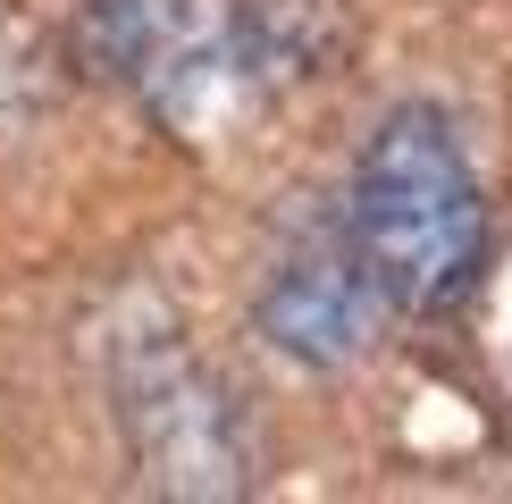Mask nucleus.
<instances>
[{
  "instance_id": "20e7f679",
  "label": "nucleus",
  "mask_w": 512,
  "mask_h": 504,
  "mask_svg": "<svg viewBox=\"0 0 512 504\" xmlns=\"http://www.w3.org/2000/svg\"><path fill=\"white\" fill-rule=\"evenodd\" d=\"M135 429H143V454L168 488H236L244 479V437H236V412L219 404L210 387H194L177 362H160L152 378H135Z\"/></svg>"
},
{
  "instance_id": "7ed1b4c3",
  "label": "nucleus",
  "mask_w": 512,
  "mask_h": 504,
  "mask_svg": "<svg viewBox=\"0 0 512 504\" xmlns=\"http://www.w3.org/2000/svg\"><path fill=\"white\" fill-rule=\"evenodd\" d=\"M378 278L370 261L353 252V236H328V244H303L277 261V278L261 294V336L294 362H353L378 328Z\"/></svg>"
},
{
  "instance_id": "f03ea898",
  "label": "nucleus",
  "mask_w": 512,
  "mask_h": 504,
  "mask_svg": "<svg viewBox=\"0 0 512 504\" xmlns=\"http://www.w3.org/2000/svg\"><path fill=\"white\" fill-rule=\"evenodd\" d=\"M76 59L126 84L177 135H210L227 110L261 101L244 59V0H84Z\"/></svg>"
},
{
  "instance_id": "f257e3e1",
  "label": "nucleus",
  "mask_w": 512,
  "mask_h": 504,
  "mask_svg": "<svg viewBox=\"0 0 512 504\" xmlns=\"http://www.w3.org/2000/svg\"><path fill=\"white\" fill-rule=\"evenodd\" d=\"M345 236L370 261V278L403 311H445L479 269V177L462 160L454 126L437 110H395L378 118L370 152L353 168V202H345Z\"/></svg>"
}]
</instances>
